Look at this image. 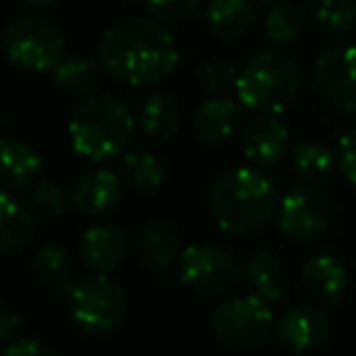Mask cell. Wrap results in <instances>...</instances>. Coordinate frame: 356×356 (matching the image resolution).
<instances>
[{
  "label": "cell",
  "mask_w": 356,
  "mask_h": 356,
  "mask_svg": "<svg viewBox=\"0 0 356 356\" xmlns=\"http://www.w3.org/2000/svg\"><path fill=\"white\" fill-rule=\"evenodd\" d=\"M102 71L131 88H150L175 73L179 51L175 37L153 17H131L117 22L97 44Z\"/></svg>",
  "instance_id": "obj_1"
},
{
  "label": "cell",
  "mask_w": 356,
  "mask_h": 356,
  "mask_svg": "<svg viewBox=\"0 0 356 356\" xmlns=\"http://www.w3.org/2000/svg\"><path fill=\"white\" fill-rule=\"evenodd\" d=\"M209 209L220 230L248 235L267 225L277 211V189L259 170H230L209 189Z\"/></svg>",
  "instance_id": "obj_2"
},
{
  "label": "cell",
  "mask_w": 356,
  "mask_h": 356,
  "mask_svg": "<svg viewBox=\"0 0 356 356\" xmlns=\"http://www.w3.org/2000/svg\"><path fill=\"white\" fill-rule=\"evenodd\" d=\"M136 119L114 95H90L73 109L68 134L73 150L92 163L122 158L131 145Z\"/></svg>",
  "instance_id": "obj_3"
},
{
  "label": "cell",
  "mask_w": 356,
  "mask_h": 356,
  "mask_svg": "<svg viewBox=\"0 0 356 356\" xmlns=\"http://www.w3.org/2000/svg\"><path fill=\"white\" fill-rule=\"evenodd\" d=\"M300 90V68L286 51L267 49L245 63L235 92L245 109L259 114H282Z\"/></svg>",
  "instance_id": "obj_4"
},
{
  "label": "cell",
  "mask_w": 356,
  "mask_h": 356,
  "mask_svg": "<svg viewBox=\"0 0 356 356\" xmlns=\"http://www.w3.org/2000/svg\"><path fill=\"white\" fill-rule=\"evenodd\" d=\"M68 308L73 323L85 334H109L124 323L127 293L107 274L83 277L68 291Z\"/></svg>",
  "instance_id": "obj_5"
},
{
  "label": "cell",
  "mask_w": 356,
  "mask_h": 356,
  "mask_svg": "<svg viewBox=\"0 0 356 356\" xmlns=\"http://www.w3.org/2000/svg\"><path fill=\"white\" fill-rule=\"evenodd\" d=\"M5 56L17 68L32 73H54L63 58V37L42 17H19L3 34Z\"/></svg>",
  "instance_id": "obj_6"
},
{
  "label": "cell",
  "mask_w": 356,
  "mask_h": 356,
  "mask_svg": "<svg viewBox=\"0 0 356 356\" xmlns=\"http://www.w3.org/2000/svg\"><path fill=\"white\" fill-rule=\"evenodd\" d=\"M274 327V310L254 293L228 298L213 308L211 330L230 349H254L269 337Z\"/></svg>",
  "instance_id": "obj_7"
},
{
  "label": "cell",
  "mask_w": 356,
  "mask_h": 356,
  "mask_svg": "<svg viewBox=\"0 0 356 356\" xmlns=\"http://www.w3.org/2000/svg\"><path fill=\"white\" fill-rule=\"evenodd\" d=\"M179 277L202 296H220L235 289L240 279L238 262L216 245H189L179 259Z\"/></svg>",
  "instance_id": "obj_8"
},
{
  "label": "cell",
  "mask_w": 356,
  "mask_h": 356,
  "mask_svg": "<svg viewBox=\"0 0 356 356\" xmlns=\"http://www.w3.org/2000/svg\"><path fill=\"white\" fill-rule=\"evenodd\" d=\"M313 78L320 95L332 107L356 114V47L337 44L315 58Z\"/></svg>",
  "instance_id": "obj_9"
},
{
  "label": "cell",
  "mask_w": 356,
  "mask_h": 356,
  "mask_svg": "<svg viewBox=\"0 0 356 356\" xmlns=\"http://www.w3.org/2000/svg\"><path fill=\"white\" fill-rule=\"evenodd\" d=\"M332 225V204L313 187H293L279 202V228L298 240L323 238Z\"/></svg>",
  "instance_id": "obj_10"
},
{
  "label": "cell",
  "mask_w": 356,
  "mask_h": 356,
  "mask_svg": "<svg viewBox=\"0 0 356 356\" xmlns=\"http://www.w3.org/2000/svg\"><path fill=\"white\" fill-rule=\"evenodd\" d=\"M330 337V318L320 305H298L282 315L277 339L296 354L310 352Z\"/></svg>",
  "instance_id": "obj_11"
},
{
  "label": "cell",
  "mask_w": 356,
  "mask_h": 356,
  "mask_svg": "<svg viewBox=\"0 0 356 356\" xmlns=\"http://www.w3.org/2000/svg\"><path fill=\"white\" fill-rule=\"evenodd\" d=\"M291 134L279 114H259L248 124L243 136V153L257 168H272L286 155Z\"/></svg>",
  "instance_id": "obj_12"
},
{
  "label": "cell",
  "mask_w": 356,
  "mask_h": 356,
  "mask_svg": "<svg viewBox=\"0 0 356 356\" xmlns=\"http://www.w3.org/2000/svg\"><path fill=\"white\" fill-rule=\"evenodd\" d=\"M347 269L332 254H315V257L305 259L303 269H300L303 293L308 296L310 303L320 305V308L337 305L347 291Z\"/></svg>",
  "instance_id": "obj_13"
},
{
  "label": "cell",
  "mask_w": 356,
  "mask_h": 356,
  "mask_svg": "<svg viewBox=\"0 0 356 356\" xmlns=\"http://www.w3.org/2000/svg\"><path fill=\"white\" fill-rule=\"evenodd\" d=\"M243 127V104L228 95L209 97L194 114V131L209 145L228 143Z\"/></svg>",
  "instance_id": "obj_14"
},
{
  "label": "cell",
  "mask_w": 356,
  "mask_h": 356,
  "mask_svg": "<svg viewBox=\"0 0 356 356\" xmlns=\"http://www.w3.org/2000/svg\"><path fill=\"white\" fill-rule=\"evenodd\" d=\"M127 257V235L117 225H92L80 238V259L99 274H109L122 267Z\"/></svg>",
  "instance_id": "obj_15"
},
{
  "label": "cell",
  "mask_w": 356,
  "mask_h": 356,
  "mask_svg": "<svg viewBox=\"0 0 356 356\" xmlns=\"http://www.w3.org/2000/svg\"><path fill=\"white\" fill-rule=\"evenodd\" d=\"M73 207L85 216H104L117 209L122 199V184L112 170H90L75 182Z\"/></svg>",
  "instance_id": "obj_16"
},
{
  "label": "cell",
  "mask_w": 356,
  "mask_h": 356,
  "mask_svg": "<svg viewBox=\"0 0 356 356\" xmlns=\"http://www.w3.org/2000/svg\"><path fill=\"white\" fill-rule=\"evenodd\" d=\"M42 158L39 153L17 138H0V192H15L34 184Z\"/></svg>",
  "instance_id": "obj_17"
},
{
  "label": "cell",
  "mask_w": 356,
  "mask_h": 356,
  "mask_svg": "<svg viewBox=\"0 0 356 356\" xmlns=\"http://www.w3.org/2000/svg\"><path fill=\"white\" fill-rule=\"evenodd\" d=\"M34 233L37 225L29 207H24L10 192H0V252H22L34 240Z\"/></svg>",
  "instance_id": "obj_18"
},
{
  "label": "cell",
  "mask_w": 356,
  "mask_h": 356,
  "mask_svg": "<svg viewBox=\"0 0 356 356\" xmlns=\"http://www.w3.org/2000/svg\"><path fill=\"white\" fill-rule=\"evenodd\" d=\"M252 0H211L207 10L209 29L220 39H240L254 27Z\"/></svg>",
  "instance_id": "obj_19"
},
{
  "label": "cell",
  "mask_w": 356,
  "mask_h": 356,
  "mask_svg": "<svg viewBox=\"0 0 356 356\" xmlns=\"http://www.w3.org/2000/svg\"><path fill=\"white\" fill-rule=\"evenodd\" d=\"M138 127L153 141H170L179 129V109L165 92H153L141 102L136 117Z\"/></svg>",
  "instance_id": "obj_20"
},
{
  "label": "cell",
  "mask_w": 356,
  "mask_h": 356,
  "mask_svg": "<svg viewBox=\"0 0 356 356\" xmlns=\"http://www.w3.org/2000/svg\"><path fill=\"white\" fill-rule=\"evenodd\" d=\"M245 282H248L250 293L267 300L269 305L282 303L284 298V274L277 254L257 252L245 264Z\"/></svg>",
  "instance_id": "obj_21"
},
{
  "label": "cell",
  "mask_w": 356,
  "mask_h": 356,
  "mask_svg": "<svg viewBox=\"0 0 356 356\" xmlns=\"http://www.w3.org/2000/svg\"><path fill=\"white\" fill-rule=\"evenodd\" d=\"M138 250L153 267H168L179 254V238L172 225L163 220H150L138 235Z\"/></svg>",
  "instance_id": "obj_22"
},
{
  "label": "cell",
  "mask_w": 356,
  "mask_h": 356,
  "mask_svg": "<svg viewBox=\"0 0 356 356\" xmlns=\"http://www.w3.org/2000/svg\"><path fill=\"white\" fill-rule=\"evenodd\" d=\"M54 83L71 95H90L99 85L102 66L85 56H63L54 68Z\"/></svg>",
  "instance_id": "obj_23"
},
{
  "label": "cell",
  "mask_w": 356,
  "mask_h": 356,
  "mask_svg": "<svg viewBox=\"0 0 356 356\" xmlns=\"http://www.w3.org/2000/svg\"><path fill=\"white\" fill-rule=\"evenodd\" d=\"M32 272L37 274L47 286L56 291H71V257L63 248L58 245H42L37 252L32 254Z\"/></svg>",
  "instance_id": "obj_24"
},
{
  "label": "cell",
  "mask_w": 356,
  "mask_h": 356,
  "mask_svg": "<svg viewBox=\"0 0 356 356\" xmlns=\"http://www.w3.org/2000/svg\"><path fill=\"white\" fill-rule=\"evenodd\" d=\"M334 168L332 150L320 141H303L293 148V170L305 184H318L330 177Z\"/></svg>",
  "instance_id": "obj_25"
},
{
  "label": "cell",
  "mask_w": 356,
  "mask_h": 356,
  "mask_svg": "<svg viewBox=\"0 0 356 356\" xmlns=\"http://www.w3.org/2000/svg\"><path fill=\"white\" fill-rule=\"evenodd\" d=\"M310 17L330 34H347L356 27V0H305Z\"/></svg>",
  "instance_id": "obj_26"
},
{
  "label": "cell",
  "mask_w": 356,
  "mask_h": 356,
  "mask_svg": "<svg viewBox=\"0 0 356 356\" xmlns=\"http://www.w3.org/2000/svg\"><path fill=\"white\" fill-rule=\"evenodd\" d=\"M165 163L153 153H124L122 155V175L129 184L136 189H155L165 182Z\"/></svg>",
  "instance_id": "obj_27"
},
{
  "label": "cell",
  "mask_w": 356,
  "mask_h": 356,
  "mask_svg": "<svg viewBox=\"0 0 356 356\" xmlns=\"http://www.w3.org/2000/svg\"><path fill=\"white\" fill-rule=\"evenodd\" d=\"M303 32V15L293 8V5L277 3L269 10L267 19H264V34L269 42H274L277 47L284 44H293Z\"/></svg>",
  "instance_id": "obj_28"
},
{
  "label": "cell",
  "mask_w": 356,
  "mask_h": 356,
  "mask_svg": "<svg viewBox=\"0 0 356 356\" xmlns=\"http://www.w3.org/2000/svg\"><path fill=\"white\" fill-rule=\"evenodd\" d=\"M71 194L51 179H39L29 192V204L34 207V211L47 216V218H63L71 209Z\"/></svg>",
  "instance_id": "obj_29"
},
{
  "label": "cell",
  "mask_w": 356,
  "mask_h": 356,
  "mask_svg": "<svg viewBox=\"0 0 356 356\" xmlns=\"http://www.w3.org/2000/svg\"><path fill=\"white\" fill-rule=\"evenodd\" d=\"M148 17L160 24H182L197 13L199 0H143Z\"/></svg>",
  "instance_id": "obj_30"
},
{
  "label": "cell",
  "mask_w": 356,
  "mask_h": 356,
  "mask_svg": "<svg viewBox=\"0 0 356 356\" xmlns=\"http://www.w3.org/2000/svg\"><path fill=\"white\" fill-rule=\"evenodd\" d=\"M238 75H240L238 68H235L233 63H225V61H209L207 66L202 68L204 88L213 95H225L228 90H235Z\"/></svg>",
  "instance_id": "obj_31"
},
{
  "label": "cell",
  "mask_w": 356,
  "mask_h": 356,
  "mask_svg": "<svg viewBox=\"0 0 356 356\" xmlns=\"http://www.w3.org/2000/svg\"><path fill=\"white\" fill-rule=\"evenodd\" d=\"M337 163H339L342 175L347 177V182H352L356 187V129L347 131L342 138H339Z\"/></svg>",
  "instance_id": "obj_32"
},
{
  "label": "cell",
  "mask_w": 356,
  "mask_h": 356,
  "mask_svg": "<svg viewBox=\"0 0 356 356\" xmlns=\"http://www.w3.org/2000/svg\"><path fill=\"white\" fill-rule=\"evenodd\" d=\"M3 356H54V352L42 342V339L22 337V339L10 342L8 347H5Z\"/></svg>",
  "instance_id": "obj_33"
},
{
  "label": "cell",
  "mask_w": 356,
  "mask_h": 356,
  "mask_svg": "<svg viewBox=\"0 0 356 356\" xmlns=\"http://www.w3.org/2000/svg\"><path fill=\"white\" fill-rule=\"evenodd\" d=\"M19 327H22L19 315L15 313L13 308H8V305H0V342L15 339V334L19 332Z\"/></svg>",
  "instance_id": "obj_34"
},
{
  "label": "cell",
  "mask_w": 356,
  "mask_h": 356,
  "mask_svg": "<svg viewBox=\"0 0 356 356\" xmlns=\"http://www.w3.org/2000/svg\"><path fill=\"white\" fill-rule=\"evenodd\" d=\"M27 8H34V10H49L56 5V0H22Z\"/></svg>",
  "instance_id": "obj_35"
},
{
  "label": "cell",
  "mask_w": 356,
  "mask_h": 356,
  "mask_svg": "<svg viewBox=\"0 0 356 356\" xmlns=\"http://www.w3.org/2000/svg\"><path fill=\"white\" fill-rule=\"evenodd\" d=\"M259 3H282V0H259Z\"/></svg>",
  "instance_id": "obj_36"
},
{
  "label": "cell",
  "mask_w": 356,
  "mask_h": 356,
  "mask_svg": "<svg viewBox=\"0 0 356 356\" xmlns=\"http://www.w3.org/2000/svg\"><path fill=\"white\" fill-rule=\"evenodd\" d=\"M127 3H134V0H127Z\"/></svg>",
  "instance_id": "obj_37"
}]
</instances>
